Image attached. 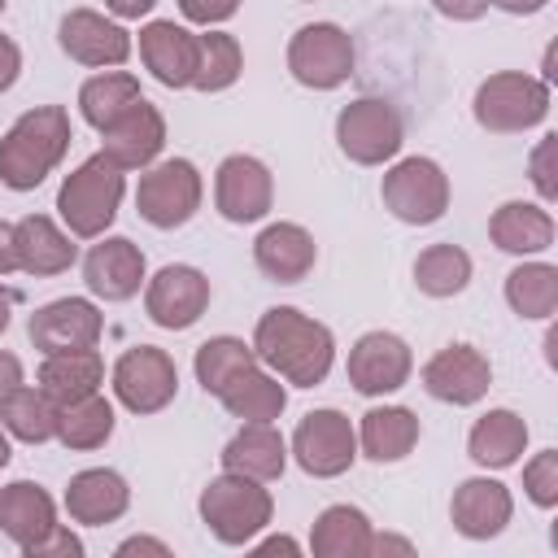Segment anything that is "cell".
I'll return each instance as SVG.
<instances>
[{
	"label": "cell",
	"mask_w": 558,
	"mask_h": 558,
	"mask_svg": "<svg viewBox=\"0 0 558 558\" xmlns=\"http://www.w3.org/2000/svg\"><path fill=\"white\" fill-rule=\"evenodd\" d=\"M253 353L275 366L288 384H301V388H314L323 384V375L331 371V331L314 318H305L301 310H266L262 323H257V336H253Z\"/></svg>",
	"instance_id": "cell-1"
},
{
	"label": "cell",
	"mask_w": 558,
	"mask_h": 558,
	"mask_svg": "<svg viewBox=\"0 0 558 558\" xmlns=\"http://www.w3.org/2000/svg\"><path fill=\"white\" fill-rule=\"evenodd\" d=\"M65 148H70V118L61 105L22 113L0 140V183H9L13 192L44 183V174L61 161Z\"/></svg>",
	"instance_id": "cell-2"
},
{
	"label": "cell",
	"mask_w": 558,
	"mask_h": 558,
	"mask_svg": "<svg viewBox=\"0 0 558 558\" xmlns=\"http://www.w3.org/2000/svg\"><path fill=\"white\" fill-rule=\"evenodd\" d=\"M122 201V166H113L105 153L87 157L57 192V209L74 235H100Z\"/></svg>",
	"instance_id": "cell-3"
},
{
	"label": "cell",
	"mask_w": 558,
	"mask_h": 558,
	"mask_svg": "<svg viewBox=\"0 0 558 558\" xmlns=\"http://www.w3.org/2000/svg\"><path fill=\"white\" fill-rule=\"evenodd\" d=\"M201 519L209 523V532L227 545H244L248 536H257L270 523V493L262 488V480L248 475H218L209 480V488L201 493Z\"/></svg>",
	"instance_id": "cell-4"
},
{
	"label": "cell",
	"mask_w": 558,
	"mask_h": 558,
	"mask_svg": "<svg viewBox=\"0 0 558 558\" xmlns=\"http://www.w3.org/2000/svg\"><path fill=\"white\" fill-rule=\"evenodd\" d=\"M549 113V87L532 74H493L475 92V122L484 131H527Z\"/></svg>",
	"instance_id": "cell-5"
},
{
	"label": "cell",
	"mask_w": 558,
	"mask_h": 558,
	"mask_svg": "<svg viewBox=\"0 0 558 558\" xmlns=\"http://www.w3.org/2000/svg\"><path fill=\"white\" fill-rule=\"evenodd\" d=\"M384 205L401 218V222H436L449 205V179L436 161L427 157H405L384 174Z\"/></svg>",
	"instance_id": "cell-6"
},
{
	"label": "cell",
	"mask_w": 558,
	"mask_h": 558,
	"mask_svg": "<svg viewBox=\"0 0 558 558\" xmlns=\"http://www.w3.org/2000/svg\"><path fill=\"white\" fill-rule=\"evenodd\" d=\"M288 70H292L296 83L327 92V87H336V83L349 78V70H353V44L331 22L301 26L292 35V44H288Z\"/></svg>",
	"instance_id": "cell-7"
},
{
	"label": "cell",
	"mask_w": 558,
	"mask_h": 558,
	"mask_svg": "<svg viewBox=\"0 0 558 558\" xmlns=\"http://www.w3.org/2000/svg\"><path fill=\"white\" fill-rule=\"evenodd\" d=\"M201 205V174L192 161H161L157 170H148L140 179V192H135V209L144 222L170 231V227H183Z\"/></svg>",
	"instance_id": "cell-8"
},
{
	"label": "cell",
	"mask_w": 558,
	"mask_h": 558,
	"mask_svg": "<svg viewBox=\"0 0 558 558\" xmlns=\"http://www.w3.org/2000/svg\"><path fill=\"white\" fill-rule=\"evenodd\" d=\"M336 140L362 166L388 161L401 148V113L388 100H371V96L366 100H353L336 118Z\"/></svg>",
	"instance_id": "cell-9"
},
{
	"label": "cell",
	"mask_w": 558,
	"mask_h": 558,
	"mask_svg": "<svg viewBox=\"0 0 558 558\" xmlns=\"http://www.w3.org/2000/svg\"><path fill=\"white\" fill-rule=\"evenodd\" d=\"M174 388H179L174 362H170V353H161L153 344L126 349L113 366V392L135 414H157L161 405H170Z\"/></svg>",
	"instance_id": "cell-10"
},
{
	"label": "cell",
	"mask_w": 558,
	"mask_h": 558,
	"mask_svg": "<svg viewBox=\"0 0 558 558\" xmlns=\"http://www.w3.org/2000/svg\"><path fill=\"white\" fill-rule=\"evenodd\" d=\"M357 449V436H353V423L340 414V410H314L296 423V436H292V453L296 462L310 471V475H340L353 466V453Z\"/></svg>",
	"instance_id": "cell-11"
},
{
	"label": "cell",
	"mask_w": 558,
	"mask_h": 558,
	"mask_svg": "<svg viewBox=\"0 0 558 558\" xmlns=\"http://www.w3.org/2000/svg\"><path fill=\"white\" fill-rule=\"evenodd\" d=\"M144 305H148L153 323H161L170 331L192 327L209 305V279L196 266H166L153 275Z\"/></svg>",
	"instance_id": "cell-12"
},
{
	"label": "cell",
	"mask_w": 558,
	"mask_h": 558,
	"mask_svg": "<svg viewBox=\"0 0 558 558\" xmlns=\"http://www.w3.org/2000/svg\"><path fill=\"white\" fill-rule=\"evenodd\" d=\"M105 331V318L92 301H78V296H65V301H52L44 310L31 314V340L35 349L44 353H65V349H92Z\"/></svg>",
	"instance_id": "cell-13"
},
{
	"label": "cell",
	"mask_w": 558,
	"mask_h": 558,
	"mask_svg": "<svg viewBox=\"0 0 558 558\" xmlns=\"http://www.w3.org/2000/svg\"><path fill=\"white\" fill-rule=\"evenodd\" d=\"M493 384V371H488V357L471 344H453V349H440L427 366H423V388L436 397V401H449V405H471L488 392Z\"/></svg>",
	"instance_id": "cell-14"
},
{
	"label": "cell",
	"mask_w": 558,
	"mask_h": 558,
	"mask_svg": "<svg viewBox=\"0 0 558 558\" xmlns=\"http://www.w3.org/2000/svg\"><path fill=\"white\" fill-rule=\"evenodd\" d=\"M410 379V349L392 331H366L349 353V384L366 397L392 392Z\"/></svg>",
	"instance_id": "cell-15"
},
{
	"label": "cell",
	"mask_w": 558,
	"mask_h": 558,
	"mask_svg": "<svg viewBox=\"0 0 558 558\" xmlns=\"http://www.w3.org/2000/svg\"><path fill=\"white\" fill-rule=\"evenodd\" d=\"M140 57L144 65L153 70L157 83L166 87H187L192 74H196V57H201V44L192 31L174 26V22H148L140 31Z\"/></svg>",
	"instance_id": "cell-16"
},
{
	"label": "cell",
	"mask_w": 558,
	"mask_h": 558,
	"mask_svg": "<svg viewBox=\"0 0 558 558\" xmlns=\"http://www.w3.org/2000/svg\"><path fill=\"white\" fill-rule=\"evenodd\" d=\"M166 144V122L161 113L140 96L113 126H105V157L122 170H135V166H148Z\"/></svg>",
	"instance_id": "cell-17"
},
{
	"label": "cell",
	"mask_w": 558,
	"mask_h": 558,
	"mask_svg": "<svg viewBox=\"0 0 558 558\" xmlns=\"http://www.w3.org/2000/svg\"><path fill=\"white\" fill-rule=\"evenodd\" d=\"M218 209L231 222H257L270 209V170L257 157H227L218 166Z\"/></svg>",
	"instance_id": "cell-18"
},
{
	"label": "cell",
	"mask_w": 558,
	"mask_h": 558,
	"mask_svg": "<svg viewBox=\"0 0 558 558\" xmlns=\"http://www.w3.org/2000/svg\"><path fill=\"white\" fill-rule=\"evenodd\" d=\"M83 279L96 296L105 301H126L140 292V279H144V253L126 240V235H113V240H100L87 257H83Z\"/></svg>",
	"instance_id": "cell-19"
},
{
	"label": "cell",
	"mask_w": 558,
	"mask_h": 558,
	"mask_svg": "<svg viewBox=\"0 0 558 558\" xmlns=\"http://www.w3.org/2000/svg\"><path fill=\"white\" fill-rule=\"evenodd\" d=\"M61 48L83 65H122L131 52V39L122 26L105 22L92 9H74L61 17Z\"/></svg>",
	"instance_id": "cell-20"
},
{
	"label": "cell",
	"mask_w": 558,
	"mask_h": 558,
	"mask_svg": "<svg viewBox=\"0 0 558 558\" xmlns=\"http://www.w3.org/2000/svg\"><path fill=\"white\" fill-rule=\"evenodd\" d=\"M253 257H257V270H262L266 279H275V283H296V279H305V275L314 270L318 248H314V235H310L305 227H296V222H275V227H266V231L257 235Z\"/></svg>",
	"instance_id": "cell-21"
},
{
	"label": "cell",
	"mask_w": 558,
	"mask_h": 558,
	"mask_svg": "<svg viewBox=\"0 0 558 558\" xmlns=\"http://www.w3.org/2000/svg\"><path fill=\"white\" fill-rule=\"evenodd\" d=\"M510 523V493L497 480H466L453 493V527L471 541H488Z\"/></svg>",
	"instance_id": "cell-22"
},
{
	"label": "cell",
	"mask_w": 558,
	"mask_h": 558,
	"mask_svg": "<svg viewBox=\"0 0 558 558\" xmlns=\"http://www.w3.org/2000/svg\"><path fill=\"white\" fill-rule=\"evenodd\" d=\"M100 357L96 349H65V353H48L44 366H39V388L52 397V405H70V401H83L100 388Z\"/></svg>",
	"instance_id": "cell-23"
},
{
	"label": "cell",
	"mask_w": 558,
	"mask_h": 558,
	"mask_svg": "<svg viewBox=\"0 0 558 558\" xmlns=\"http://www.w3.org/2000/svg\"><path fill=\"white\" fill-rule=\"evenodd\" d=\"M0 527H4V536H13L22 549L35 545L39 536H48V532L57 527L52 497H48L39 484H26V480L9 484V488L0 493Z\"/></svg>",
	"instance_id": "cell-24"
},
{
	"label": "cell",
	"mask_w": 558,
	"mask_h": 558,
	"mask_svg": "<svg viewBox=\"0 0 558 558\" xmlns=\"http://www.w3.org/2000/svg\"><path fill=\"white\" fill-rule=\"evenodd\" d=\"M222 466L248 480H275L283 471V436L270 423H244L227 449H222Z\"/></svg>",
	"instance_id": "cell-25"
},
{
	"label": "cell",
	"mask_w": 558,
	"mask_h": 558,
	"mask_svg": "<svg viewBox=\"0 0 558 558\" xmlns=\"http://www.w3.org/2000/svg\"><path fill=\"white\" fill-rule=\"evenodd\" d=\"M65 510L78 523H109L126 510V480L118 471H78L65 488Z\"/></svg>",
	"instance_id": "cell-26"
},
{
	"label": "cell",
	"mask_w": 558,
	"mask_h": 558,
	"mask_svg": "<svg viewBox=\"0 0 558 558\" xmlns=\"http://www.w3.org/2000/svg\"><path fill=\"white\" fill-rule=\"evenodd\" d=\"M13 244H17V266L31 275H61L74 262V244L70 235H61L44 214H31L13 227Z\"/></svg>",
	"instance_id": "cell-27"
},
{
	"label": "cell",
	"mask_w": 558,
	"mask_h": 558,
	"mask_svg": "<svg viewBox=\"0 0 558 558\" xmlns=\"http://www.w3.org/2000/svg\"><path fill=\"white\" fill-rule=\"evenodd\" d=\"M218 401L235 414V418H248V423H270V418H279L283 414V405H288V392H283V384L279 379H270L266 371H257V362L253 366H244L222 392H218Z\"/></svg>",
	"instance_id": "cell-28"
},
{
	"label": "cell",
	"mask_w": 558,
	"mask_h": 558,
	"mask_svg": "<svg viewBox=\"0 0 558 558\" xmlns=\"http://www.w3.org/2000/svg\"><path fill=\"white\" fill-rule=\"evenodd\" d=\"M523 445H527V423L514 410H488L471 427V440H466V449L480 466H510V462H519Z\"/></svg>",
	"instance_id": "cell-29"
},
{
	"label": "cell",
	"mask_w": 558,
	"mask_h": 558,
	"mask_svg": "<svg viewBox=\"0 0 558 558\" xmlns=\"http://www.w3.org/2000/svg\"><path fill=\"white\" fill-rule=\"evenodd\" d=\"M488 235H493V244L506 248V253H541V248L554 244V222H549L545 209L523 205V201H510V205H501V209L493 214Z\"/></svg>",
	"instance_id": "cell-30"
},
{
	"label": "cell",
	"mask_w": 558,
	"mask_h": 558,
	"mask_svg": "<svg viewBox=\"0 0 558 558\" xmlns=\"http://www.w3.org/2000/svg\"><path fill=\"white\" fill-rule=\"evenodd\" d=\"M414 440H418V418L405 405H384V410L362 414V449H366V458L397 462V458H405L414 449Z\"/></svg>",
	"instance_id": "cell-31"
},
{
	"label": "cell",
	"mask_w": 558,
	"mask_h": 558,
	"mask_svg": "<svg viewBox=\"0 0 558 558\" xmlns=\"http://www.w3.org/2000/svg\"><path fill=\"white\" fill-rule=\"evenodd\" d=\"M310 545L318 558H362L371 554V523L353 506H331L318 514Z\"/></svg>",
	"instance_id": "cell-32"
},
{
	"label": "cell",
	"mask_w": 558,
	"mask_h": 558,
	"mask_svg": "<svg viewBox=\"0 0 558 558\" xmlns=\"http://www.w3.org/2000/svg\"><path fill=\"white\" fill-rule=\"evenodd\" d=\"M113 432V405L105 397H83L70 405H57V440L65 449H96Z\"/></svg>",
	"instance_id": "cell-33"
},
{
	"label": "cell",
	"mask_w": 558,
	"mask_h": 558,
	"mask_svg": "<svg viewBox=\"0 0 558 558\" xmlns=\"http://www.w3.org/2000/svg\"><path fill=\"white\" fill-rule=\"evenodd\" d=\"M506 301L514 305V314L523 318H549L558 305V270L545 262L519 266L506 275Z\"/></svg>",
	"instance_id": "cell-34"
},
{
	"label": "cell",
	"mask_w": 558,
	"mask_h": 558,
	"mask_svg": "<svg viewBox=\"0 0 558 558\" xmlns=\"http://www.w3.org/2000/svg\"><path fill=\"white\" fill-rule=\"evenodd\" d=\"M140 100V83L131 74H100V78H87L83 92H78V105H83V118L92 126H113L131 105Z\"/></svg>",
	"instance_id": "cell-35"
},
{
	"label": "cell",
	"mask_w": 558,
	"mask_h": 558,
	"mask_svg": "<svg viewBox=\"0 0 558 558\" xmlns=\"http://www.w3.org/2000/svg\"><path fill=\"white\" fill-rule=\"evenodd\" d=\"M466 279H471V257L458 244H432L414 262V283L427 296H453L466 288Z\"/></svg>",
	"instance_id": "cell-36"
},
{
	"label": "cell",
	"mask_w": 558,
	"mask_h": 558,
	"mask_svg": "<svg viewBox=\"0 0 558 558\" xmlns=\"http://www.w3.org/2000/svg\"><path fill=\"white\" fill-rule=\"evenodd\" d=\"M257 362V353L244 344V340H235V336H214V340H205L201 349H196V379H201V388L205 392H222L244 366H253Z\"/></svg>",
	"instance_id": "cell-37"
},
{
	"label": "cell",
	"mask_w": 558,
	"mask_h": 558,
	"mask_svg": "<svg viewBox=\"0 0 558 558\" xmlns=\"http://www.w3.org/2000/svg\"><path fill=\"white\" fill-rule=\"evenodd\" d=\"M0 410H4V427L17 440L39 445V440L57 436V405H52V397L44 388H17Z\"/></svg>",
	"instance_id": "cell-38"
},
{
	"label": "cell",
	"mask_w": 558,
	"mask_h": 558,
	"mask_svg": "<svg viewBox=\"0 0 558 558\" xmlns=\"http://www.w3.org/2000/svg\"><path fill=\"white\" fill-rule=\"evenodd\" d=\"M201 44V57H196V74H192V87L201 92H222L240 78V44L222 31H209V35H196Z\"/></svg>",
	"instance_id": "cell-39"
},
{
	"label": "cell",
	"mask_w": 558,
	"mask_h": 558,
	"mask_svg": "<svg viewBox=\"0 0 558 558\" xmlns=\"http://www.w3.org/2000/svg\"><path fill=\"white\" fill-rule=\"evenodd\" d=\"M523 488H527V497L536 501V506H558V453L554 449H545V453H536L527 466H523Z\"/></svg>",
	"instance_id": "cell-40"
},
{
	"label": "cell",
	"mask_w": 558,
	"mask_h": 558,
	"mask_svg": "<svg viewBox=\"0 0 558 558\" xmlns=\"http://www.w3.org/2000/svg\"><path fill=\"white\" fill-rule=\"evenodd\" d=\"M554 157H558V135H545V140L536 144V153H532V183H536V192H541L545 201H554V196H558Z\"/></svg>",
	"instance_id": "cell-41"
},
{
	"label": "cell",
	"mask_w": 558,
	"mask_h": 558,
	"mask_svg": "<svg viewBox=\"0 0 558 558\" xmlns=\"http://www.w3.org/2000/svg\"><path fill=\"white\" fill-rule=\"evenodd\" d=\"M22 554H31V558H44V554H61V558H70V554H83V541H78V536H70V532L57 523L48 536H39L35 545H26Z\"/></svg>",
	"instance_id": "cell-42"
},
{
	"label": "cell",
	"mask_w": 558,
	"mask_h": 558,
	"mask_svg": "<svg viewBox=\"0 0 558 558\" xmlns=\"http://www.w3.org/2000/svg\"><path fill=\"white\" fill-rule=\"evenodd\" d=\"M179 9H183V17H187V22L209 26V22L231 17V13L240 9V0H179Z\"/></svg>",
	"instance_id": "cell-43"
},
{
	"label": "cell",
	"mask_w": 558,
	"mask_h": 558,
	"mask_svg": "<svg viewBox=\"0 0 558 558\" xmlns=\"http://www.w3.org/2000/svg\"><path fill=\"white\" fill-rule=\"evenodd\" d=\"M17 70H22V52H17V44H13L9 35H0V92L13 87Z\"/></svg>",
	"instance_id": "cell-44"
},
{
	"label": "cell",
	"mask_w": 558,
	"mask_h": 558,
	"mask_svg": "<svg viewBox=\"0 0 558 558\" xmlns=\"http://www.w3.org/2000/svg\"><path fill=\"white\" fill-rule=\"evenodd\" d=\"M22 388V362L13 353H0V405Z\"/></svg>",
	"instance_id": "cell-45"
},
{
	"label": "cell",
	"mask_w": 558,
	"mask_h": 558,
	"mask_svg": "<svg viewBox=\"0 0 558 558\" xmlns=\"http://www.w3.org/2000/svg\"><path fill=\"white\" fill-rule=\"evenodd\" d=\"M445 17H458V22H471V17H480L484 9H488V0H432Z\"/></svg>",
	"instance_id": "cell-46"
},
{
	"label": "cell",
	"mask_w": 558,
	"mask_h": 558,
	"mask_svg": "<svg viewBox=\"0 0 558 558\" xmlns=\"http://www.w3.org/2000/svg\"><path fill=\"white\" fill-rule=\"evenodd\" d=\"M118 554H122V558H131V554H157V558H166L170 549H166L161 541H148V536H131V541H122V545H118Z\"/></svg>",
	"instance_id": "cell-47"
},
{
	"label": "cell",
	"mask_w": 558,
	"mask_h": 558,
	"mask_svg": "<svg viewBox=\"0 0 558 558\" xmlns=\"http://www.w3.org/2000/svg\"><path fill=\"white\" fill-rule=\"evenodd\" d=\"M17 270V244H13V227L0 222V275Z\"/></svg>",
	"instance_id": "cell-48"
},
{
	"label": "cell",
	"mask_w": 558,
	"mask_h": 558,
	"mask_svg": "<svg viewBox=\"0 0 558 558\" xmlns=\"http://www.w3.org/2000/svg\"><path fill=\"white\" fill-rule=\"evenodd\" d=\"M371 554H414V545L401 536H371Z\"/></svg>",
	"instance_id": "cell-49"
},
{
	"label": "cell",
	"mask_w": 558,
	"mask_h": 558,
	"mask_svg": "<svg viewBox=\"0 0 558 558\" xmlns=\"http://www.w3.org/2000/svg\"><path fill=\"white\" fill-rule=\"evenodd\" d=\"M105 4H109L118 17H140V13H148L157 0H105Z\"/></svg>",
	"instance_id": "cell-50"
},
{
	"label": "cell",
	"mask_w": 558,
	"mask_h": 558,
	"mask_svg": "<svg viewBox=\"0 0 558 558\" xmlns=\"http://www.w3.org/2000/svg\"><path fill=\"white\" fill-rule=\"evenodd\" d=\"M488 4H497V9H506V13H536L545 0H488Z\"/></svg>",
	"instance_id": "cell-51"
},
{
	"label": "cell",
	"mask_w": 558,
	"mask_h": 558,
	"mask_svg": "<svg viewBox=\"0 0 558 558\" xmlns=\"http://www.w3.org/2000/svg\"><path fill=\"white\" fill-rule=\"evenodd\" d=\"M279 549H283V554H296V541H288V536H270L266 545H257V554H279Z\"/></svg>",
	"instance_id": "cell-52"
},
{
	"label": "cell",
	"mask_w": 558,
	"mask_h": 558,
	"mask_svg": "<svg viewBox=\"0 0 558 558\" xmlns=\"http://www.w3.org/2000/svg\"><path fill=\"white\" fill-rule=\"evenodd\" d=\"M9 310H13V292H9V288H0V331L9 327Z\"/></svg>",
	"instance_id": "cell-53"
},
{
	"label": "cell",
	"mask_w": 558,
	"mask_h": 558,
	"mask_svg": "<svg viewBox=\"0 0 558 558\" xmlns=\"http://www.w3.org/2000/svg\"><path fill=\"white\" fill-rule=\"evenodd\" d=\"M9 462V440H4V432H0V466Z\"/></svg>",
	"instance_id": "cell-54"
},
{
	"label": "cell",
	"mask_w": 558,
	"mask_h": 558,
	"mask_svg": "<svg viewBox=\"0 0 558 558\" xmlns=\"http://www.w3.org/2000/svg\"><path fill=\"white\" fill-rule=\"evenodd\" d=\"M0 13H4V0H0Z\"/></svg>",
	"instance_id": "cell-55"
}]
</instances>
